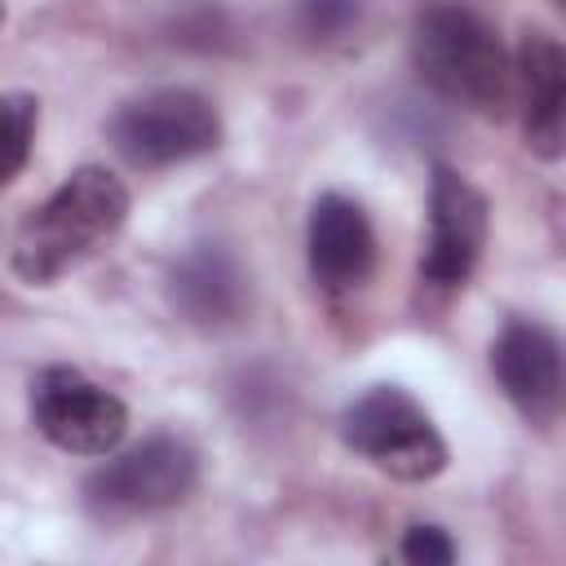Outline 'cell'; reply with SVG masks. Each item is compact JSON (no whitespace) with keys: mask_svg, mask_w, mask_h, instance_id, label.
Masks as SVG:
<instances>
[{"mask_svg":"<svg viewBox=\"0 0 566 566\" xmlns=\"http://www.w3.org/2000/svg\"><path fill=\"white\" fill-rule=\"evenodd\" d=\"M128 217V190L115 172L84 164L40 208H31L13 234L9 265L22 283L49 287L62 274L97 256Z\"/></svg>","mask_w":566,"mask_h":566,"instance_id":"6da1fadb","label":"cell"},{"mask_svg":"<svg viewBox=\"0 0 566 566\" xmlns=\"http://www.w3.org/2000/svg\"><path fill=\"white\" fill-rule=\"evenodd\" d=\"M416 75L447 102L473 115H504L513 97V62L486 18L464 4H433L411 35Z\"/></svg>","mask_w":566,"mask_h":566,"instance_id":"7a4b0ae2","label":"cell"},{"mask_svg":"<svg viewBox=\"0 0 566 566\" xmlns=\"http://www.w3.org/2000/svg\"><path fill=\"white\" fill-rule=\"evenodd\" d=\"M195 478H199L195 447L177 433H150L84 478V509L93 522L119 526L186 500Z\"/></svg>","mask_w":566,"mask_h":566,"instance_id":"3957f363","label":"cell"},{"mask_svg":"<svg viewBox=\"0 0 566 566\" xmlns=\"http://www.w3.org/2000/svg\"><path fill=\"white\" fill-rule=\"evenodd\" d=\"M340 438L398 482H429L447 469V442L429 411L398 385H371L340 416Z\"/></svg>","mask_w":566,"mask_h":566,"instance_id":"277c9868","label":"cell"},{"mask_svg":"<svg viewBox=\"0 0 566 566\" xmlns=\"http://www.w3.org/2000/svg\"><path fill=\"white\" fill-rule=\"evenodd\" d=\"M106 133H111V146L133 168H168V164H186L195 155L217 150L221 115L195 88H150L124 102L111 115Z\"/></svg>","mask_w":566,"mask_h":566,"instance_id":"5b68a950","label":"cell"},{"mask_svg":"<svg viewBox=\"0 0 566 566\" xmlns=\"http://www.w3.org/2000/svg\"><path fill=\"white\" fill-rule=\"evenodd\" d=\"M35 429L71 455H111L128 429V407L75 367H44L31 380Z\"/></svg>","mask_w":566,"mask_h":566,"instance_id":"8992f818","label":"cell"},{"mask_svg":"<svg viewBox=\"0 0 566 566\" xmlns=\"http://www.w3.org/2000/svg\"><path fill=\"white\" fill-rule=\"evenodd\" d=\"M486 195L455 168L438 164L429 190V243L420 256V274L433 287H464L486 248Z\"/></svg>","mask_w":566,"mask_h":566,"instance_id":"52a82bcc","label":"cell"},{"mask_svg":"<svg viewBox=\"0 0 566 566\" xmlns=\"http://www.w3.org/2000/svg\"><path fill=\"white\" fill-rule=\"evenodd\" d=\"M495 380L504 398L531 420L553 424L562 411V345L544 323L513 318L504 323L495 349H491Z\"/></svg>","mask_w":566,"mask_h":566,"instance_id":"ba28073f","label":"cell"},{"mask_svg":"<svg viewBox=\"0 0 566 566\" xmlns=\"http://www.w3.org/2000/svg\"><path fill=\"white\" fill-rule=\"evenodd\" d=\"M310 274L327 292H349L367 283L376 265V234L358 199L349 195H318L310 208Z\"/></svg>","mask_w":566,"mask_h":566,"instance_id":"9c48e42d","label":"cell"},{"mask_svg":"<svg viewBox=\"0 0 566 566\" xmlns=\"http://www.w3.org/2000/svg\"><path fill=\"white\" fill-rule=\"evenodd\" d=\"M513 88L522 97L526 146L539 159H557L562 137H566V53L548 31L539 27L522 31L517 62H513Z\"/></svg>","mask_w":566,"mask_h":566,"instance_id":"30bf717a","label":"cell"},{"mask_svg":"<svg viewBox=\"0 0 566 566\" xmlns=\"http://www.w3.org/2000/svg\"><path fill=\"white\" fill-rule=\"evenodd\" d=\"M172 301L195 323H226L243 305V274L221 248H195L172 270Z\"/></svg>","mask_w":566,"mask_h":566,"instance_id":"8fae6325","label":"cell"},{"mask_svg":"<svg viewBox=\"0 0 566 566\" xmlns=\"http://www.w3.org/2000/svg\"><path fill=\"white\" fill-rule=\"evenodd\" d=\"M35 124H40V102L31 93H0V186L27 168Z\"/></svg>","mask_w":566,"mask_h":566,"instance_id":"7c38bea8","label":"cell"},{"mask_svg":"<svg viewBox=\"0 0 566 566\" xmlns=\"http://www.w3.org/2000/svg\"><path fill=\"white\" fill-rule=\"evenodd\" d=\"M296 13L314 40H336L358 22V0H296Z\"/></svg>","mask_w":566,"mask_h":566,"instance_id":"4fadbf2b","label":"cell"},{"mask_svg":"<svg viewBox=\"0 0 566 566\" xmlns=\"http://www.w3.org/2000/svg\"><path fill=\"white\" fill-rule=\"evenodd\" d=\"M402 557L411 562V566H447V562H455V544H451V535L442 531V526H411L407 535H402Z\"/></svg>","mask_w":566,"mask_h":566,"instance_id":"5bb4252c","label":"cell"},{"mask_svg":"<svg viewBox=\"0 0 566 566\" xmlns=\"http://www.w3.org/2000/svg\"><path fill=\"white\" fill-rule=\"evenodd\" d=\"M0 18H4V4H0Z\"/></svg>","mask_w":566,"mask_h":566,"instance_id":"9a60e30c","label":"cell"}]
</instances>
